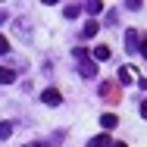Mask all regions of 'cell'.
I'll return each instance as SVG.
<instances>
[{
    "label": "cell",
    "instance_id": "6da1fadb",
    "mask_svg": "<svg viewBox=\"0 0 147 147\" xmlns=\"http://www.w3.org/2000/svg\"><path fill=\"white\" fill-rule=\"evenodd\" d=\"M75 57L82 63V75H85V78H94V75H97V66L88 59V50H85V47H75Z\"/></svg>",
    "mask_w": 147,
    "mask_h": 147
},
{
    "label": "cell",
    "instance_id": "7a4b0ae2",
    "mask_svg": "<svg viewBox=\"0 0 147 147\" xmlns=\"http://www.w3.org/2000/svg\"><path fill=\"white\" fill-rule=\"evenodd\" d=\"M41 100H44L47 107H59V103H63V97H59V91H57V88H47L44 94H41Z\"/></svg>",
    "mask_w": 147,
    "mask_h": 147
},
{
    "label": "cell",
    "instance_id": "3957f363",
    "mask_svg": "<svg viewBox=\"0 0 147 147\" xmlns=\"http://www.w3.org/2000/svg\"><path fill=\"white\" fill-rule=\"evenodd\" d=\"M125 41H128V44H125L128 50H141V44H138V41H141V34H138V31H128V34H125Z\"/></svg>",
    "mask_w": 147,
    "mask_h": 147
},
{
    "label": "cell",
    "instance_id": "277c9868",
    "mask_svg": "<svg viewBox=\"0 0 147 147\" xmlns=\"http://www.w3.org/2000/svg\"><path fill=\"white\" fill-rule=\"evenodd\" d=\"M100 94H103V97H110V100H116V97H119L113 82H103V85H100Z\"/></svg>",
    "mask_w": 147,
    "mask_h": 147
},
{
    "label": "cell",
    "instance_id": "5b68a950",
    "mask_svg": "<svg viewBox=\"0 0 147 147\" xmlns=\"http://www.w3.org/2000/svg\"><path fill=\"white\" fill-rule=\"evenodd\" d=\"M100 125H103V128L110 131V128H116V125H119V119L113 116V113H103V116H100Z\"/></svg>",
    "mask_w": 147,
    "mask_h": 147
},
{
    "label": "cell",
    "instance_id": "8992f818",
    "mask_svg": "<svg viewBox=\"0 0 147 147\" xmlns=\"http://www.w3.org/2000/svg\"><path fill=\"white\" fill-rule=\"evenodd\" d=\"M113 141H110V135H97V138H91L88 147H110Z\"/></svg>",
    "mask_w": 147,
    "mask_h": 147
},
{
    "label": "cell",
    "instance_id": "52a82bcc",
    "mask_svg": "<svg viewBox=\"0 0 147 147\" xmlns=\"http://www.w3.org/2000/svg\"><path fill=\"white\" fill-rule=\"evenodd\" d=\"M9 82H16V72L6 69V66H0V85H9Z\"/></svg>",
    "mask_w": 147,
    "mask_h": 147
},
{
    "label": "cell",
    "instance_id": "ba28073f",
    "mask_svg": "<svg viewBox=\"0 0 147 147\" xmlns=\"http://www.w3.org/2000/svg\"><path fill=\"white\" fill-rule=\"evenodd\" d=\"M94 59H100V63H103V59H110V47H107V44L94 47Z\"/></svg>",
    "mask_w": 147,
    "mask_h": 147
},
{
    "label": "cell",
    "instance_id": "9c48e42d",
    "mask_svg": "<svg viewBox=\"0 0 147 147\" xmlns=\"http://www.w3.org/2000/svg\"><path fill=\"white\" fill-rule=\"evenodd\" d=\"M97 28H100L97 22H88V25H85V31H82V34H85V41H91V38L97 34Z\"/></svg>",
    "mask_w": 147,
    "mask_h": 147
},
{
    "label": "cell",
    "instance_id": "30bf717a",
    "mask_svg": "<svg viewBox=\"0 0 147 147\" xmlns=\"http://www.w3.org/2000/svg\"><path fill=\"white\" fill-rule=\"evenodd\" d=\"M78 13H82V6H75V3H69V6L63 9V16H66V19H75Z\"/></svg>",
    "mask_w": 147,
    "mask_h": 147
},
{
    "label": "cell",
    "instance_id": "8fae6325",
    "mask_svg": "<svg viewBox=\"0 0 147 147\" xmlns=\"http://www.w3.org/2000/svg\"><path fill=\"white\" fill-rule=\"evenodd\" d=\"M13 135V122H0V141H6Z\"/></svg>",
    "mask_w": 147,
    "mask_h": 147
},
{
    "label": "cell",
    "instance_id": "7c38bea8",
    "mask_svg": "<svg viewBox=\"0 0 147 147\" xmlns=\"http://www.w3.org/2000/svg\"><path fill=\"white\" fill-rule=\"evenodd\" d=\"M85 9H88V13H94V16H97V13L103 9V3H97V0H91V3H85Z\"/></svg>",
    "mask_w": 147,
    "mask_h": 147
},
{
    "label": "cell",
    "instance_id": "4fadbf2b",
    "mask_svg": "<svg viewBox=\"0 0 147 147\" xmlns=\"http://www.w3.org/2000/svg\"><path fill=\"white\" fill-rule=\"evenodd\" d=\"M119 85H131V72H128V69L119 72Z\"/></svg>",
    "mask_w": 147,
    "mask_h": 147
},
{
    "label": "cell",
    "instance_id": "5bb4252c",
    "mask_svg": "<svg viewBox=\"0 0 147 147\" xmlns=\"http://www.w3.org/2000/svg\"><path fill=\"white\" fill-rule=\"evenodd\" d=\"M6 50H9V41H6L3 34H0V53H6Z\"/></svg>",
    "mask_w": 147,
    "mask_h": 147
},
{
    "label": "cell",
    "instance_id": "9a60e30c",
    "mask_svg": "<svg viewBox=\"0 0 147 147\" xmlns=\"http://www.w3.org/2000/svg\"><path fill=\"white\" fill-rule=\"evenodd\" d=\"M3 22H6V13H0V25H3Z\"/></svg>",
    "mask_w": 147,
    "mask_h": 147
},
{
    "label": "cell",
    "instance_id": "2e32d148",
    "mask_svg": "<svg viewBox=\"0 0 147 147\" xmlns=\"http://www.w3.org/2000/svg\"><path fill=\"white\" fill-rule=\"evenodd\" d=\"M110 147H128V144H116V141H113V144H110Z\"/></svg>",
    "mask_w": 147,
    "mask_h": 147
},
{
    "label": "cell",
    "instance_id": "e0dca14e",
    "mask_svg": "<svg viewBox=\"0 0 147 147\" xmlns=\"http://www.w3.org/2000/svg\"><path fill=\"white\" fill-rule=\"evenodd\" d=\"M25 147H41V144H25Z\"/></svg>",
    "mask_w": 147,
    "mask_h": 147
},
{
    "label": "cell",
    "instance_id": "ac0fdd59",
    "mask_svg": "<svg viewBox=\"0 0 147 147\" xmlns=\"http://www.w3.org/2000/svg\"><path fill=\"white\" fill-rule=\"evenodd\" d=\"M41 147H47V144H41Z\"/></svg>",
    "mask_w": 147,
    "mask_h": 147
}]
</instances>
